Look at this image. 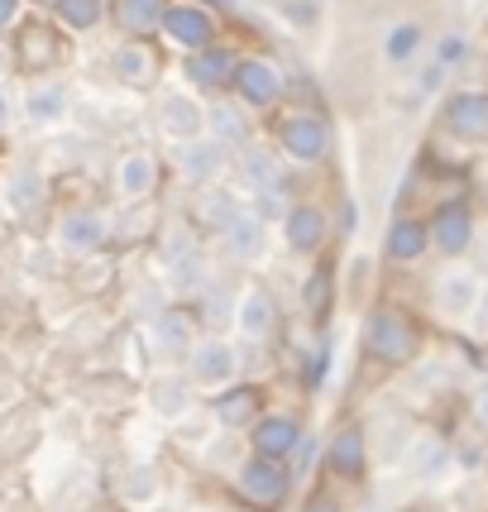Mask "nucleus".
<instances>
[{
  "mask_svg": "<svg viewBox=\"0 0 488 512\" xmlns=\"http://www.w3.org/2000/svg\"><path fill=\"white\" fill-rule=\"evenodd\" d=\"M364 345H369V355L378 364H407V359L417 355V345H422V335L412 326V316L398 312V307H374L369 321H364Z\"/></svg>",
  "mask_w": 488,
  "mask_h": 512,
  "instance_id": "1",
  "label": "nucleus"
},
{
  "mask_svg": "<svg viewBox=\"0 0 488 512\" xmlns=\"http://www.w3.org/2000/svg\"><path fill=\"white\" fill-rule=\"evenodd\" d=\"M331 125L321 120L316 111H292L283 125H278V149H283V158L288 163H297V168H316L321 158L331 154Z\"/></svg>",
  "mask_w": 488,
  "mask_h": 512,
  "instance_id": "2",
  "label": "nucleus"
},
{
  "mask_svg": "<svg viewBox=\"0 0 488 512\" xmlns=\"http://www.w3.org/2000/svg\"><path fill=\"white\" fill-rule=\"evenodd\" d=\"M240 374V350L225 340V335H201L197 345H192V355H187V379L197 383V388H230Z\"/></svg>",
  "mask_w": 488,
  "mask_h": 512,
  "instance_id": "3",
  "label": "nucleus"
},
{
  "mask_svg": "<svg viewBox=\"0 0 488 512\" xmlns=\"http://www.w3.org/2000/svg\"><path fill=\"white\" fill-rule=\"evenodd\" d=\"M163 39L182 53H201L216 44V15L201 0H173L163 15Z\"/></svg>",
  "mask_w": 488,
  "mask_h": 512,
  "instance_id": "4",
  "label": "nucleus"
},
{
  "mask_svg": "<svg viewBox=\"0 0 488 512\" xmlns=\"http://www.w3.org/2000/svg\"><path fill=\"white\" fill-rule=\"evenodd\" d=\"M431 297H436V312H441L445 321H474L479 302H484V283H479V273L450 264V268H441V273H436Z\"/></svg>",
  "mask_w": 488,
  "mask_h": 512,
  "instance_id": "5",
  "label": "nucleus"
},
{
  "mask_svg": "<svg viewBox=\"0 0 488 512\" xmlns=\"http://www.w3.org/2000/svg\"><path fill=\"white\" fill-rule=\"evenodd\" d=\"M283 72H278V63H268V58H240V67H235V82H230V91L240 96V106H249V111H268V106H278L283 101Z\"/></svg>",
  "mask_w": 488,
  "mask_h": 512,
  "instance_id": "6",
  "label": "nucleus"
},
{
  "mask_svg": "<svg viewBox=\"0 0 488 512\" xmlns=\"http://www.w3.org/2000/svg\"><path fill=\"white\" fill-rule=\"evenodd\" d=\"M225 163H230V149H225L221 139H211V134H197V139H182L178 144V173L187 187H216L225 173Z\"/></svg>",
  "mask_w": 488,
  "mask_h": 512,
  "instance_id": "7",
  "label": "nucleus"
},
{
  "mask_svg": "<svg viewBox=\"0 0 488 512\" xmlns=\"http://www.w3.org/2000/svg\"><path fill=\"white\" fill-rule=\"evenodd\" d=\"M235 484H240V493L249 498V503H264V508H273V503H283L292 489V474L283 460H268V455H254V460H244L240 474H235Z\"/></svg>",
  "mask_w": 488,
  "mask_h": 512,
  "instance_id": "8",
  "label": "nucleus"
},
{
  "mask_svg": "<svg viewBox=\"0 0 488 512\" xmlns=\"http://www.w3.org/2000/svg\"><path fill=\"white\" fill-rule=\"evenodd\" d=\"M441 125L455 139H488V91L479 87L450 91L441 106Z\"/></svg>",
  "mask_w": 488,
  "mask_h": 512,
  "instance_id": "9",
  "label": "nucleus"
},
{
  "mask_svg": "<svg viewBox=\"0 0 488 512\" xmlns=\"http://www.w3.org/2000/svg\"><path fill=\"white\" fill-rule=\"evenodd\" d=\"M249 441H254V455H268V460H288L302 446V426L288 412H264L259 422L249 426Z\"/></svg>",
  "mask_w": 488,
  "mask_h": 512,
  "instance_id": "10",
  "label": "nucleus"
},
{
  "mask_svg": "<svg viewBox=\"0 0 488 512\" xmlns=\"http://www.w3.org/2000/svg\"><path fill=\"white\" fill-rule=\"evenodd\" d=\"M221 245L230 259H240V264H254V259H264V245H268V221L254 211V206H244L235 221L221 230Z\"/></svg>",
  "mask_w": 488,
  "mask_h": 512,
  "instance_id": "11",
  "label": "nucleus"
},
{
  "mask_svg": "<svg viewBox=\"0 0 488 512\" xmlns=\"http://www.w3.org/2000/svg\"><path fill=\"white\" fill-rule=\"evenodd\" d=\"M278 326V302H273V292L268 288H244L240 302H235V331L244 340H254V345H264L268 335Z\"/></svg>",
  "mask_w": 488,
  "mask_h": 512,
  "instance_id": "12",
  "label": "nucleus"
},
{
  "mask_svg": "<svg viewBox=\"0 0 488 512\" xmlns=\"http://www.w3.org/2000/svg\"><path fill=\"white\" fill-rule=\"evenodd\" d=\"M235 67H240V58L230 53V48L221 44H211V48H201V53H187V82L197 91H225L230 82H235Z\"/></svg>",
  "mask_w": 488,
  "mask_h": 512,
  "instance_id": "13",
  "label": "nucleus"
},
{
  "mask_svg": "<svg viewBox=\"0 0 488 512\" xmlns=\"http://www.w3.org/2000/svg\"><path fill=\"white\" fill-rule=\"evenodd\" d=\"M326 235H331V221H326V211L311 206V201L292 206L288 216H283V245H288L292 254H316V249L326 245Z\"/></svg>",
  "mask_w": 488,
  "mask_h": 512,
  "instance_id": "14",
  "label": "nucleus"
},
{
  "mask_svg": "<svg viewBox=\"0 0 488 512\" xmlns=\"http://www.w3.org/2000/svg\"><path fill=\"white\" fill-rule=\"evenodd\" d=\"M158 125L163 134L182 144V139H197L206 134V106H201L197 96H187V91H173V96H163V106H158Z\"/></svg>",
  "mask_w": 488,
  "mask_h": 512,
  "instance_id": "15",
  "label": "nucleus"
},
{
  "mask_svg": "<svg viewBox=\"0 0 488 512\" xmlns=\"http://www.w3.org/2000/svg\"><path fill=\"white\" fill-rule=\"evenodd\" d=\"M431 245L450 254V259H460L469 245H474V211L469 206H441L436 216H431Z\"/></svg>",
  "mask_w": 488,
  "mask_h": 512,
  "instance_id": "16",
  "label": "nucleus"
},
{
  "mask_svg": "<svg viewBox=\"0 0 488 512\" xmlns=\"http://www.w3.org/2000/svg\"><path fill=\"white\" fill-rule=\"evenodd\" d=\"M426 249H431V221H417V216H393L388 235H383V254H388V264H417Z\"/></svg>",
  "mask_w": 488,
  "mask_h": 512,
  "instance_id": "17",
  "label": "nucleus"
},
{
  "mask_svg": "<svg viewBox=\"0 0 488 512\" xmlns=\"http://www.w3.org/2000/svg\"><path fill=\"white\" fill-rule=\"evenodd\" d=\"M235 178H240V187L249 197H264V192L283 187V168H278V158L268 154L264 144H244L240 163H235Z\"/></svg>",
  "mask_w": 488,
  "mask_h": 512,
  "instance_id": "18",
  "label": "nucleus"
},
{
  "mask_svg": "<svg viewBox=\"0 0 488 512\" xmlns=\"http://www.w3.org/2000/svg\"><path fill=\"white\" fill-rule=\"evenodd\" d=\"M101 240H106V216L101 211H67L63 221H58V249L72 254V259L101 249Z\"/></svg>",
  "mask_w": 488,
  "mask_h": 512,
  "instance_id": "19",
  "label": "nucleus"
},
{
  "mask_svg": "<svg viewBox=\"0 0 488 512\" xmlns=\"http://www.w3.org/2000/svg\"><path fill=\"white\" fill-rule=\"evenodd\" d=\"M264 417V393L254 388V383H230L221 388V398H216V422L230 426V431H240V426H254Z\"/></svg>",
  "mask_w": 488,
  "mask_h": 512,
  "instance_id": "20",
  "label": "nucleus"
},
{
  "mask_svg": "<svg viewBox=\"0 0 488 512\" xmlns=\"http://www.w3.org/2000/svg\"><path fill=\"white\" fill-rule=\"evenodd\" d=\"M115 77L125 82V87L134 91H144V87H154V77H158V58H154V48L149 44H139V39H130V44H120L115 48Z\"/></svg>",
  "mask_w": 488,
  "mask_h": 512,
  "instance_id": "21",
  "label": "nucleus"
},
{
  "mask_svg": "<svg viewBox=\"0 0 488 512\" xmlns=\"http://www.w3.org/2000/svg\"><path fill=\"white\" fill-rule=\"evenodd\" d=\"M158 350L163 355H192V345H197L201 335H197V316L187 312V307H168V312L158 316Z\"/></svg>",
  "mask_w": 488,
  "mask_h": 512,
  "instance_id": "22",
  "label": "nucleus"
},
{
  "mask_svg": "<svg viewBox=\"0 0 488 512\" xmlns=\"http://www.w3.org/2000/svg\"><path fill=\"white\" fill-rule=\"evenodd\" d=\"M115 187H120V197L125 201H144L149 192L158 187V163L154 154H125L120 158V168H115Z\"/></svg>",
  "mask_w": 488,
  "mask_h": 512,
  "instance_id": "23",
  "label": "nucleus"
},
{
  "mask_svg": "<svg viewBox=\"0 0 488 512\" xmlns=\"http://www.w3.org/2000/svg\"><path fill=\"white\" fill-rule=\"evenodd\" d=\"M173 0H115V24L130 34V39H144L163 29V15H168Z\"/></svg>",
  "mask_w": 488,
  "mask_h": 512,
  "instance_id": "24",
  "label": "nucleus"
},
{
  "mask_svg": "<svg viewBox=\"0 0 488 512\" xmlns=\"http://www.w3.org/2000/svg\"><path fill=\"white\" fill-rule=\"evenodd\" d=\"M249 106H206V130L221 139L225 149H244L249 144Z\"/></svg>",
  "mask_w": 488,
  "mask_h": 512,
  "instance_id": "25",
  "label": "nucleus"
},
{
  "mask_svg": "<svg viewBox=\"0 0 488 512\" xmlns=\"http://www.w3.org/2000/svg\"><path fill=\"white\" fill-rule=\"evenodd\" d=\"M364 431H340L331 441V450H326V465H331V474H340V479H359L364 474Z\"/></svg>",
  "mask_w": 488,
  "mask_h": 512,
  "instance_id": "26",
  "label": "nucleus"
},
{
  "mask_svg": "<svg viewBox=\"0 0 488 512\" xmlns=\"http://www.w3.org/2000/svg\"><path fill=\"white\" fill-rule=\"evenodd\" d=\"M445 469H450V450H445V441H436V436H417V441L407 446V474H412V479H441Z\"/></svg>",
  "mask_w": 488,
  "mask_h": 512,
  "instance_id": "27",
  "label": "nucleus"
},
{
  "mask_svg": "<svg viewBox=\"0 0 488 512\" xmlns=\"http://www.w3.org/2000/svg\"><path fill=\"white\" fill-rule=\"evenodd\" d=\"M244 211V201L235 197V192H225V187H201V201H197V221L206 225V230H216L221 235L225 225L235 221Z\"/></svg>",
  "mask_w": 488,
  "mask_h": 512,
  "instance_id": "28",
  "label": "nucleus"
},
{
  "mask_svg": "<svg viewBox=\"0 0 488 512\" xmlns=\"http://www.w3.org/2000/svg\"><path fill=\"white\" fill-rule=\"evenodd\" d=\"M24 115L34 120V125H58L67 115V91L58 82H39V87H29L24 96Z\"/></svg>",
  "mask_w": 488,
  "mask_h": 512,
  "instance_id": "29",
  "label": "nucleus"
},
{
  "mask_svg": "<svg viewBox=\"0 0 488 512\" xmlns=\"http://www.w3.org/2000/svg\"><path fill=\"white\" fill-rule=\"evenodd\" d=\"M422 48H426V29L417 20H402L383 34V58H388V63H412Z\"/></svg>",
  "mask_w": 488,
  "mask_h": 512,
  "instance_id": "30",
  "label": "nucleus"
},
{
  "mask_svg": "<svg viewBox=\"0 0 488 512\" xmlns=\"http://www.w3.org/2000/svg\"><path fill=\"white\" fill-rule=\"evenodd\" d=\"M53 15H58V24L72 29V34H91L96 24L106 20V0H58Z\"/></svg>",
  "mask_w": 488,
  "mask_h": 512,
  "instance_id": "31",
  "label": "nucleus"
},
{
  "mask_svg": "<svg viewBox=\"0 0 488 512\" xmlns=\"http://www.w3.org/2000/svg\"><path fill=\"white\" fill-rule=\"evenodd\" d=\"M149 402H154L158 417H182L187 402H192V388H187V379H158L149 388Z\"/></svg>",
  "mask_w": 488,
  "mask_h": 512,
  "instance_id": "32",
  "label": "nucleus"
},
{
  "mask_svg": "<svg viewBox=\"0 0 488 512\" xmlns=\"http://www.w3.org/2000/svg\"><path fill=\"white\" fill-rule=\"evenodd\" d=\"M5 201H10L15 211H34V206L44 201V182H39V173L20 168V173L10 178V187H5Z\"/></svg>",
  "mask_w": 488,
  "mask_h": 512,
  "instance_id": "33",
  "label": "nucleus"
},
{
  "mask_svg": "<svg viewBox=\"0 0 488 512\" xmlns=\"http://www.w3.org/2000/svg\"><path fill=\"white\" fill-rule=\"evenodd\" d=\"M302 297H307V312L311 316H326V307H331V268H311Z\"/></svg>",
  "mask_w": 488,
  "mask_h": 512,
  "instance_id": "34",
  "label": "nucleus"
},
{
  "mask_svg": "<svg viewBox=\"0 0 488 512\" xmlns=\"http://www.w3.org/2000/svg\"><path fill=\"white\" fill-rule=\"evenodd\" d=\"M125 498H130V503H139V508H144V503H154L158 498V474L154 469H130V474H125Z\"/></svg>",
  "mask_w": 488,
  "mask_h": 512,
  "instance_id": "35",
  "label": "nucleus"
},
{
  "mask_svg": "<svg viewBox=\"0 0 488 512\" xmlns=\"http://www.w3.org/2000/svg\"><path fill=\"white\" fill-rule=\"evenodd\" d=\"M469 53V44L465 39H455V34H445L441 44H436V67H450V63H460Z\"/></svg>",
  "mask_w": 488,
  "mask_h": 512,
  "instance_id": "36",
  "label": "nucleus"
},
{
  "mask_svg": "<svg viewBox=\"0 0 488 512\" xmlns=\"http://www.w3.org/2000/svg\"><path fill=\"white\" fill-rule=\"evenodd\" d=\"M15 15H20V0H0V29H10Z\"/></svg>",
  "mask_w": 488,
  "mask_h": 512,
  "instance_id": "37",
  "label": "nucleus"
},
{
  "mask_svg": "<svg viewBox=\"0 0 488 512\" xmlns=\"http://www.w3.org/2000/svg\"><path fill=\"white\" fill-rule=\"evenodd\" d=\"M474 412H479V422L488 426V383L479 388V393H474Z\"/></svg>",
  "mask_w": 488,
  "mask_h": 512,
  "instance_id": "38",
  "label": "nucleus"
},
{
  "mask_svg": "<svg viewBox=\"0 0 488 512\" xmlns=\"http://www.w3.org/2000/svg\"><path fill=\"white\" fill-rule=\"evenodd\" d=\"M474 316H479V331L488 335V292H484V302H479V312H474Z\"/></svg>",
  "mask_w": 488,
  "mask_h": 512,
  "instance_id": "39",
  "label": "nucleus"
},
{
  "mask_svg": "<svg viewBox=\"0 0 488 512\" xmlns=\"http://www.w3.org/2000/svg\"><path fill=\"white\" fill-rule=\"evenodd\" d=\"M302 512H340V508H335V503H326V498H321V503H307V508H302Z\"/></svg>",
  "mask_w": 488,
  "mask_h": 512,
  "instance_id": "40",
  "label": "nucleus"
},
{
  "mask_svg": "<svg viewBox=\"0 0 488 512\" xmlns=\"http://www.w3.org/2000/svg\"><path fill=\"white\" fill-rule=\"evenodd\" d=\"M5 120H10V96L0 91V125H5Z\"/></svg>",
  "mask_w": 488,
  "mask_h": 512,
  "instance_id": "41",
  "label": "nucleus"
},
{
  "mask_svg": "<svg viewBox=\"0 0 488 512\" xmlns=\"http://www.w3.org/2000/svg\"><path fill=\"white\" fill-rule=\"evenodd\" d=\"M479 249H484V268H488V240H484V245H479Z\"/></svg>",
  "mask_w": 488,
  "mask_h": 512,
  "instance_id": "42",
  "label": "nucleus"
},
{
  "mask_svg": "<svg viewBox=\"0 0 488 512\" xmlns=\"http://www.w3.org/2000/svg\"><path fill=\"white\" fill-rule=\"evenodd\" d=\"M364 512H388V508H364Z\"/></svg>",
  "mask_w": 488,
  "mask_h": 512,
  "instance_id": "43",
  "label": "nucleus"
},
{
  "mask_svg": "<svg viewBox=\"0 0 488 512\" xmlns=\"http://www.w3.org/2000/svg\"><path fill=\"white\" fill-rule=\"evenodd\" d=\"M44 5H58V0H44Z\"/></svg>",
  "mask_w": 488,
  "mask_h": 512,
  "instance_id": "44",
  "label": "nucleus"
}]
</instances>
